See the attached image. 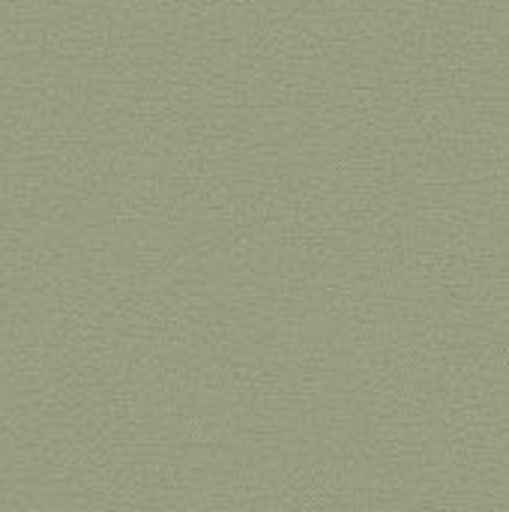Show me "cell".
Masks as SVG:
<instances>
[{"label": "cell", "mask_w": 509, "mask_h": 512, "mask_svg": "<svg viewBox=\"0 0 509 512\" xmlns=\"http://www.w3.org/2000/svg\"><path fill=\"white\" fill-rule=\"evenodd\" d=\"M399 18L405 27L435 30H483L498 18L495 0H399Z\"/></svg>", "instance_id": "obj_1"}, {"label": "cell", "mask_w": 509, "mask_h": 512, "mask_svg": "<svg viewBox=\"0 0 509 512\" xmlns=\"http://www.w3.org/2000/svg\"><path fill=\"white\" fill-rule=\"evenodd\" d=\"M444 63H447V45L441 33L405 27L399 48H396V66L402 78H411V81L435 78L444 69Z\"/></svg>", "instance_id": "obj_2"}, {"label": "cell", "mask_w": 509, "mask_h": 512, "mask_svg": "<svg viewBox=\"0 0 509 512\" xmlns=\"http://www.w3.org/2000/svg\"><path fill=\"white\" fill-rule=\"evenodd\" d=\"M252 162L261 174L285 177L303 162V138L294 126H267L252 144Z\"/></svg>", "instance_id": "obj_3"}, {"label": "cell", "mask_w": 509, "mask_h": 512, "mask_svg": "<svg viewBox=\"0 0 509 512\" xmlns=\"http://www.w3.org/2000/svg\"><path fill=\"white\" fill-rule=\"evenodd\" d=\"M255 21L270 33L294 30L303 21V0H255Z\"/></svg>", "instance_id": "obj_4"}, {"label": "cell", "mask_w": 509, "mask_h": 512, "mask_svg": "<svg viewBox=\"0 0 509 512\" xmlns=\"http://www.w3.org/2000/svg\"><path fill=\"white\" fill-rule=\"evenodd\" d=\"M396 252V240L387 228H366L354 240V258L366 267H384Z\"/></svg>", "instance_id": "obj_5"}]
</instances>
